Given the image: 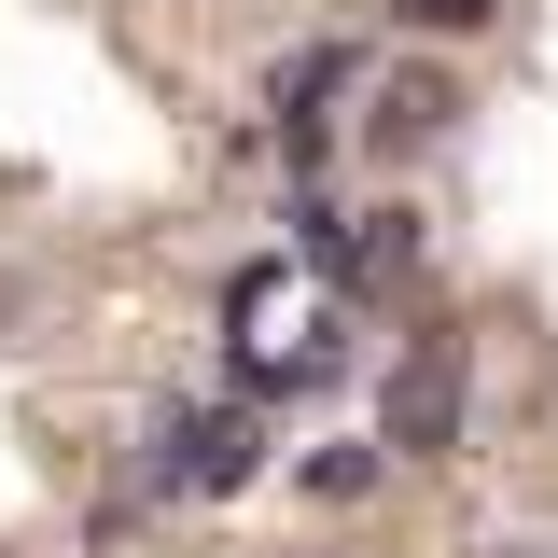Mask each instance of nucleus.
Wrapping results in <instances>:
<instances>
[{
  "mask_svg": "<svg viewBox=\"0 0 558 558\" xmlns=\"http://www.w3.org/2000/svg\"><path fill=\"white\" fill-rule=\"evenodd\" d=\"M336 336H349V307L322 293V279L293 266V252H266V266H238V293H223V405H293V391H322L336 377Z\"/></svg>",
  "mask_w": 558,
  "mask_h": 558,
  "instance_id": "obj_1",
  "label": "nucleus"
},
{
  "mask_svg": "<svg viewBox=\"0 0 558 558\" xmlns=\"http://www.w3.org/2000/svg\"><path fill=\"white\" fill-rule=\"evenodd\" d=\"M266 475V418L252 405H168L154 447H140V488L154 502H223V488Z\"/></svg>",
  "mask_w": 558,
  "mask_h": 558,
  "instance_id": "obj_2",
  "label": "nucleus"
},
{
  "mask_svg": "<svg viewBox=\"0 0 558 558\" xmlns=\"http://www.w3.org/2000/svg\"><path fill=\"white\" fill-rule=\"evenodd\" d=\"M461 433V336H418L391 363V405H377V447H447Z\"/></svg>",
  "mask_w": 558,
  "mask_h": 558,
  "instance_id": "obj_3",
  "label": "nucleus"
},
{
  "mask_svg": "<svg viewBox=\"0 0 558 558\" xmlns=\"http://www.w3.org/2000/svg\"><path fill=\"white\" fill-rule=\"evenodd\" d=\"M349 98V43H307V57L279 70V140H293V168H322V126H336Z\"/></svg>",
  "mask_w": 558,
  "mask_h": 558,
  "instance_id": "obj_4",
  "label": "nucleus"
},
{
  "mask_svg": "<svg viewBox=\"0 0 558 558\" xmlns=\"http://www.w3.org/2000/svg\"><path fill=\"white\" fill-rule=\"evenodd\" d=\"M433 126H447V84H433V70H405V84H391V98L363 112V140H377V154H418Z\"/></svg>",
  "mask_w": 558,
  "mask_h": 558,
  "instance_id": "obj_5",
  "label": "nucleus"
},
{
  "mask_svg": "<svg viewBox=\"0 0 558 558\" xmlns=\"http://www.w3.org/2000/svg\"><path fill=\"white\" fill-rule=\"evenodd\" d=\"M502 0H405V28H488Z\"/></svg>",
  "mask_w": 558,
  "mask_h": 558,
  "instance_id": "obj_6",
  "label": "nucleus"
}]
</instances>
